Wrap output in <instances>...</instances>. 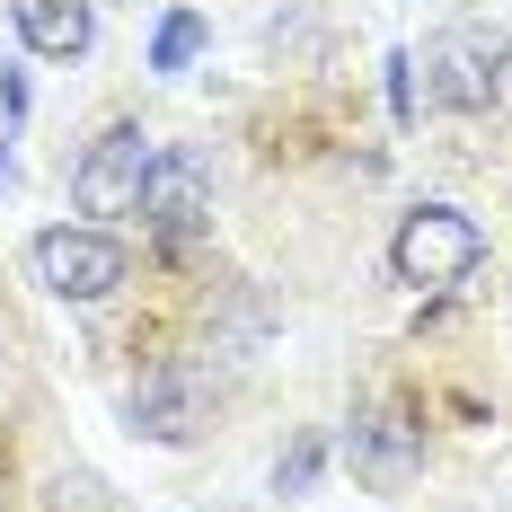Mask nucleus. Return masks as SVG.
<instances>
[{"mask_svg": "<svg viewBox=\"0 0 512 512\" xmlns=\"http://www.w3.org/2000/svg\"><path fill=\"white\" fill-rule=\"evenodd\" d=\"M195 53H204V18H195V9L159 18V45H151V62H159V71H186Z\"/></svg>", "mask_w": 512, "mask_h": 512, "instance_id": "obj_9", "label": "nucleus"}, {"mask_svg": "<svg viewBox=\"0 0 512 512\" xmlns=\"http://www.w3.org/2000/svg\"><path fill=\"white\" fill-rule=\"evenodd\" d=\"M9 18H18V36L45 53V62H80L89 36H98L89 0H9Z\"/></svg>", "mask_w": 512, "mask_h": 512, "instance_id": "obj_8", "label": "nucleus"}, {"mask_svg": "<svg viewBox=\"0 0 512 512\" xmlns=\"http://www.w3.org/2000/svg\"><path fill=\"white\" fill-rule=\"evenodd\" d=\"M124 274H133V256H124V239L106 221H53V230H36V283L53 301H106V292H124Z\"/></svg>", "mask_w": 512, "mask_h": 512, "instance_id": "obj_3", "label": "nucleus"}, {"mask_svg": "<svg viewBox=\"0 0 512 512\" xmlns=\"http://www.w3.org/2000/svg\"><path fill=\"white\" fill-rule=\"evenodd\" d=\"M318 468H327V442L301 433V442L283 451V468H274V486H283V495H309V486H318Z\"/></svg>", "mask_w": 512, "mask_h": 512, "instance_id": "obj_10", "label": "nucleus"}, {"mask_svg": "<svg viewBox=\"0 0 512 512\" xmlns=\"http://www.w3.org/2000/svg\"><path fill=\"white\" fill-rule=\"evenodd\" d=\"M477 256H486V230H477L460 204H415L407 221H398V239H389V274L415 283V292H451Z\"/></svg>", "mask_w": 512, "mask_h": 512, "instance_id": "obj_2", "label": "nucleus"}, {"mask_svg": "<svg viewBox=\"0 0 512 512\" xmlns=\"http://www.w3.org/2000/svg\"><path fill=\"white\" fill-rule=\"evenodd\" d=\"M389 106L398 124H415V53H389Z\"/></svg>", "mask_w": 512, "mask_h": 512, "instance_id": "obj_11", "label": "nucleus"}, {"mask_svg": "<svg viewBox=\"0 0 512 512\" xmlns=\"http://www.w3.org/2000/svg\"><path fill=\"white\" fill-rule=\"evenodd\" d=\"M133 433H151V442H195V433H204V380H195L186 362H159L151 380L133 389Z\"/></svg>", "mask_w": 512, "mask_h": 512, "instance_id": "obj_7", "label": "nucleus"}, {"mask_svg": "<svg viewBox=\"0 0 512 512\" xmlns=\"http://www.w3.org/2000/svg\"><path fill=\"white\" fill-rule=\"evenodd\" d=\"M433 98L460 115H512V36L504 27H442L424 45Z\"/></svg>", "mask_w": 512, "mask_h": 512, "instance_id": "obj_1", "label": "nucleus"}, {"mask_svg": "<svg viewBox=\"0 0 512 512\" xmlns=\"http://www.w3.org/2000/svg\"><path fill=\"white\" fill-rule=\"evenodd\" d=\"M151 133L142 124H106L98 142L80 151V168H71V204L89 212V221H133L142 212V177H151Z\"/></svg>", "mask_w": 512, "mask_h": 512, "instance_id": "obj_4", "label": "nucleus"}, {"mask_svg": "<svg viewBox=\"0 0 512 512\" xmlns=\"http://www.w3.org/2000/svg\"><path fill=\"white\" fill-rule=\"evenodd\" d=\"M345 451H354V468L371 486H407L415 468H424V424H415L398 398H371V407L354 415V433H345Z\"/></svg>", "mask_w": 512, "mask_h": 512, "instance_id": "obj_6", "label": "nucleus"}, {"mask_svg": "<svg viewBox=\"0 0 512 512\" xmlns=\"http://www.w3.org/2000/svg\"><path fill=\"white\" fill-rule=\"evenodd\" d=\"M204 221H212V168H204V151H186V142L151 151V177H142V230H159V239H195Z\"/></svg>", "mask_w": 512, "mask_h": 512, "instance_id": "obj_5", "label": "nucleus"}]
</instances>
